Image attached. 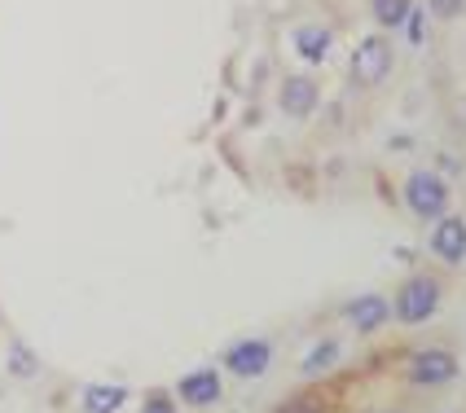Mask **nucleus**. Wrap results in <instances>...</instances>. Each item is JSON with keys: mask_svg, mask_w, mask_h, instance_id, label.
<instances>
[{"mask_svg": "<svg viewBox=\"0 0 466 413\" xmlns=\"http://www.w3.org/2000/svg\"><path fill=\"white\" fill-rule=\"evenodd\" d=\"M436 308H441V282L427 277V273H418V277H410V282L400 286V295L391 304V317L405 321V326H418V321L436 317Z\"/></svg>", "mask_w": 466, "mask_h": 413, "instance_id": "f257e3e1", "label": "nucleus"}, {"mask_svg": "<svg viewBox=\"0 0 466 413\" xmlns=\"http://www.w3.org/2000/svg\"><path fill=\"white\" fill-rule=\"evenodd\" d=\"M400 198H405V206H410L414 216L436 220V216L449 211V185H444V176H436V172H410Z\"/></svg>", "mask_w": 466, "mask_h": 413, "instance_id": "f03ea898", "label": "nucleus"}, {"mask_svg": "<svg viewBox=\"0 0 466 413\" xmlns=\"http://www.w3.org/2000/svg\"><path fill=\"white\" fill-rule=\"evenodd\" d=\"M391 40L388 35H365L357 53H352V84H361V88H374V84H383L391 76Z\"/></svg>", "mask_w": 466, "mask_h": 413, "instance_id": "7ed1b4c3", "label": "nucleus"}, {"mask_svg": "<svg viewBox=\"0 0 466 413\" xmlns=\"http://www.w3.org/2000/svg\"><path fill=\"white\" fill-rule=\"evenodd\" d=\"M427 247H431V256L449 264V268H458L466 259V220L462 216H436V225H431V237H427Z\"/></svg>", "mask_w": 466, "mask_h": 413, "instance_id": "20e7f679", "label": "nucleus"}, {"mask_svg": "<svg viewBox=\"0 0 466 413\" xmlns=\"http://www.w3.org/2000/svg\"><path fill=\"white\" fill-rule=\"evenodd\" d=\"M321 102V88H317V79L312 76H286L282 88H278V106H282V115L290 119H309L312 110Z\"/></svg>", "mask_w": 466, "mask_h": 413, "instance_id": "39448f33", "label": "nucleus"}, {"mask_svg": "<svg viewBox=\"0 0 466 413\" xmlns=\"http://www.w3.org/2000/svg\"><path fill=\"white\" fill-rule=\"evenodd\" d=\"M449 378H458V357L453 352L431 348V352H418L410 361V383H418V388H436V383H449Z\"/></svg>", "mask_w": 466, "mask_h": 413, "instance_id": "423d86ee", "label": "nucleus"}, {"mask_svg": "<svg viewBox=\"0 0 466 413\" xmlns=\"http://www.w3.org/2000/svg\"><path fill=\"white\" fill-rule=\"evenodd\" d=\"M268 361H273V348L264 338H242V343H233L229 352H225V365H229V374H238V378H259L268 369Z\"/></svg>", "mask_w": 466, "mask_h": 413, "instance_id": "0eeeda50", "label": "nucleus"}, {"mask_svg": "<svg viewBox=\"0 0 466 413\" xmlns=\"http://www.w3.org/2000/svg\"><path fill=\"white\" fill-rule=\"evenodd\" d=\"M290 45H295V53L304 57V62H326L330 57V45H335V31L330 26H321V23H304V26H295L290 31Z\"/></svg>", "mask_w": 466, "mask_h": 413, "instance_id": "6e6552de", "label": "nucleus"}, {"mask_svg": "<svg viewBox=\"0 0 466 413\" xmlns=\"http://www.w3.org/2000/svg\"><path fill=\"white\" fill-rule=\"evenodd\" d=\"M343 317L361 330V335H370V330H379V326H388V317H391V304L383 299V295H357L348 308H343Z\"/></svg>", "mask_w": 466, "mask_h": 413, "instance_id": "1a4fd4ad", "label": "nucleus"}, {"mask_svg": "<svg viewBox=\"0 0 466 413\" xmlns=\"http://www.w3.org/2000/svg\"><path fill=\"white\" fill-rule=\"evenodd\" d=\"M177 396H181L185 405H216L220 400V374L216 369H194V374H185L181 388H177Z\"/></svg>", "mask_w": 466, "mask_h": 413, "instance_id": "9d476101", "label": "nucleus"}, {"mask_svg": "<svg viewBox=\"0 0 466 413\" xmlns=\"http://www.w3.org/2000/svg\"><path fill=\"white\" fill-rule=\"evenodd\" d=\"M128 405V388H88L84 391V409L88 413H119Z\"/></svg>", "mask_w": 466, "mask_h": 413, "instance_id": "9b49d317", "label": "nucleus"}, {"mask_svg": "<svg viewBox=\"0 0 466 413\" xmlns=\"http://www.w3.org/2000/svg\"><path fill=\"white\" fill-rule=\"evenodd\" d=\"M410 9H414V0H370V14H374V23L383 26V31H396V26H405Z\"/></svg>", "mask_w": 466, "mask_h": 413, "instance_id": "f8f14e48", "label": "nucleus"}, {"mask_svg": "<svg viewBox=\"0 0 466 413\" xmlns=\"http://www.w3.org/2000/svg\"><path fill=\"white\" fill-rule=\"evenodd\" d=\"M335 361H339V343H335V338H326V343H317L309 357H304V374H309V378H312V374H326Z\"/></svg>", "mask_w": 466, "mask_h": 413, "instance_id": "ddd939ff", "label": "nucleus"}, {"mask_svg": "<svg viewBox=\"0 0 466 413\" xmlns=\"http://www.w3.org/2000/svg\"><path fill=\"white\" fill-rule=\"evenodd\" d=\"M405 35H410V45H422L427 40V9H410V18H405Z\"/></svg>", "mask_w": 466, "mask_h": 413, "instance_id": "4468645a", "label": "nucleus"}, {"mask_svg": "<svg viewBox=\"0 0 466 413\" xmlns=\"http://www.w3.org/2000/svg\"><path fill=\"white\" fill-rule=\"evenodd\" d=\"M9 369H14V374H35V357H31V352H26L23 343H14V352H9Z\"/></svg>", "mask_w": 466, "mask_h": 413, "instance_id": "2eb2a0df", "label": "nucleus"}, {"mask_svg": "<svg viewBox=\"0 0 466 413\" xmlns=\"http://www.w3.org/2000/svg\"><path fill=\"white\" fill-rule=\"evenodd\" d=\"M427 9H431L436 18H458V14L466 9V0H431Z\"/></svg>", "mask_w": 466, "mask_h": 413, "instance_id": "dca6fc26", "label": "nucleus"}, {"mask_svg": "<svg viewBox=\"0 0 466 413\" xmlns=\"http://www.w3.org/2000/svg\"><path fill=\"white\" fill-rule=\"evenodd\" d=\"M141 413H177V405H172V396H163V391H155L146 405H141Z\"/></svg>", "mask_w": 466, "mask_h": 413, "instance_id": "f3484780", "label": "nucleus"}]
</instances>
